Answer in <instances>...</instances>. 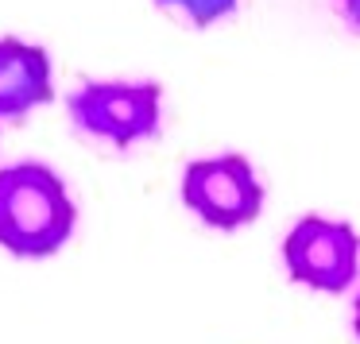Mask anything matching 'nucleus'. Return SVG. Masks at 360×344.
<instances>
[{
    "label": "nucleus",
    "instance_id": "obj_1",
    "mask_svg": "<svg viewBox=\"0 0 360 344\" xmlns=\"http://www.w3.org/2000/svg\"><path fill=\"white\" fill-rule=\"evenodd\" d=\"M78 205L63 174L47 163L0 166V248L16 259H47L70 244Z\"/></svg>",
    "mask_w": 360,
    "mask_h": 344
},
{
    "label": "nucleus",
    "instance_id": "obj_2",
    "mask_svg": "<svg viewBox=\"0 0 360 344\" xmlns=\"http://www.w3.org/2000/svg\"><path fill=\"white\" fill-rule=\"evenodd\" d=\"M70 124L112 151H128L159 135L163 86L159 81H82L66 97Z\"/></svg>",
    "mask_w": 360,
    "mask_h": 344
},
{
    "label": "nucleus",
    "instance_id": "obj_3",
    "mask_svg": "<svg viewBox=\"0 0 360 344\" xmlns=\"http://www.w3.org/2000/svg\"><path fill=\"white\" fill-rule=\"evenodd\" d=\"M264 182L256 166L236 151L194 159L182 171V205L202 225L217 232H236L264 213Z\"/></svg>",
    "mask_w": 360,
    "mask_h": 344
},
{
    "label": "nucleus",
    "instance_id": "obj_4",
    "mask_svg": "<svg viewBox=\"0 0 360 344\" xmlns=\"http://www.w3.org/2000/svg\"><path fill=\"white\" fill-rule=\"evenodd\" d=\"M283 263L302 286L321 294H345L360 274V236L349 220L306 213L283 240Z\"/></svg>",
    "mask_w": 360,
    "mask_h": 344
},
{
    "label": "nucleus",
    "instance_id": "obj_5",
    "mask_svg": "<svg viewBox=\"0 0 360 344\" xmlns=\"http://www.w3.org/2000/svg\"><path fill=\"white\" fill-rule=\"evenodd\" d=\"M55 97L51 55L39 43L0 35V120H20Z\"/></svg>",
    "mask_w": 360,
    "mask_h": 344
},
{
    "label": "nucleus",
    "instance_id": "obj_6",
    "mask_svg": "<svg viewBox=\"0 0 360 344\" xmlns=\"http://www.w3.org/2000/svg\"><path fill=\"white\" fill-rule=\"evenodd\" d=\"M155 8L171 12V16H182L194 32H205V27L233 16L240 8V0H155Z\"/></svg>",
    "mask_w": 360,
    "mask_h": 344
},
{
    "label": "nucleus",
    "instance_id": "obj_7",
    "mask_svg": "<svg viewBox=\"0 0 360 344\" xmlns=\"http://www.w3.org/2000/svg\"><path fill=\"white\" fill-rule=\"evenodd\" d=\"M341 4H345V20L360 32V0H341Z\"/></svg>",
    "mask_w": 360,
    "mask_h": 344
},
{
    "label": "nucleus",
    "instance_id": "obj_8",
    "mask_svg": "<svg viewBox=\"0 0 360 344\" xmlns=\"http://www.w3.org/2000/svg\"><path fill=\"white\" fill-rule=\"evenodd\" d=\"M352 333L360 336V294L352 298Z\"/></svg>",
    "mask_w": 360,
    "mask_h": 344
}]
</instances>
